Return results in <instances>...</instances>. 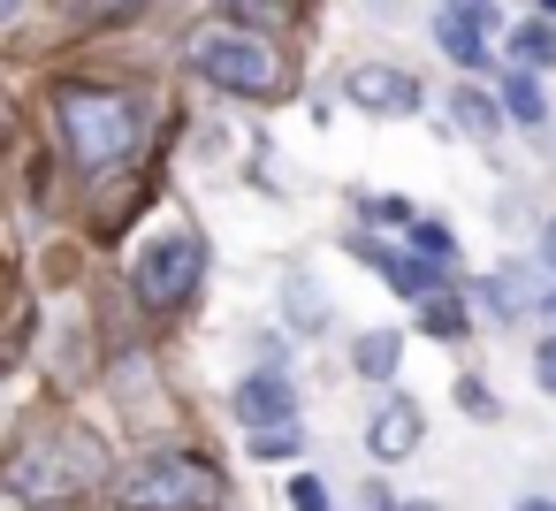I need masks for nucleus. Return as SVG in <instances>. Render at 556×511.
Returning a JSON list of instances; mask_svg holds the SVG:
<instances>
[{
    "label": "nucleus",
    "mask_w": 556,
    "mask_h": 511,
    "mask_svg": "<svg viewBox=\"0 0 556 511\" xmlns=\"http://www.w3.org/2000/svg\"><path fill=\"white\" fill-rule=\"evenodd\" d=\"M54 123H62V146L77 169H115L138 153L146 138V108L130 92H108V85H54Z\"/></svg>",
    "instance_id": "f257e3e1"
},
{
    "label": "nucleus",
    "mask_w": 556,
    "mask_h": 511,
    "mask_svg": "<svg viewBox=\"0 0 556 511\" xmlns=\"http://www.w3.org/2000/svg\"><path fill=\"white\" fill-rule=\"evenodd\" d=\"M541 267H548V275H556V222H548V229H541Z\"/></svg>",
    "instance_id": "393cba45"
},
{
    "label": "nucleus",
    "mask_w": 556,
    "mask_h": 511,
    "mask_svg": "<svg viewBox=\"0 0 556 511\" xmlns=\"http://www.w3.org/2000/svg\"><path fill=\"white\" fill-rule=\"evenodd\" d=\"M518 511H556V503H548V496H526V503H518Z\"/></svg>",
    "instance_id": "a878e982"
},
{
    "label": "nucleus",
    "mask_w": 556,
    "mask_h": 511,
    "mask_svg": "<svg viewBox=\"0 0 556 511\" xmlns=\"http://www.w3.org/2000/svg\"><path fill=\"white\" fill-rule=\"evenodd\" d=\"M184 62H191V77H206V85H222V92H244V100H275V92H282L275 47H267L260 32H237V24L199 32V39L184 47Z\"/></svg>",
    "instance_id": "7ed1b4c3"
},
{
    "label": "nucleus",
    "mask_w": 556,
    "mask_h": 511,
    "mask_svg": "<svg viewBox=\"0 0 556 511\" xmlns=\"http://www.w3.org/2000/svg\"><path fill=\"white\" fill-rule=\"evenodd\" d=\"M252 458L282 465V458H298V435H290V427H275V435H260V443H252Z\"/></svg>",
    "instance_id": "412c9836"
},
{
    "label": "nucleus",
    "mask_w": 556,
    "mask_h": 511,
    "mask_svg": "<svg viewBox=\"0 0 556 511\" xmlns=\"http://www.w3.org/2000/svg\"><path fill=\"white\" fill-rule=\"evenodd\" d=\"M480 298L495 321H526V313H556V275L548 267H488Z\"/></svg>",
    "instance_id": "423d86ee"
},
{
    "label": "nucleus",
    "mask_w": 556,
    "mask_h": 511,
    "mask_svg": "<svg viewBox=\"0 0 556 511\" xmlns=\"http://www.w3.org/2000/svg\"><path fill=\"white\" fill-rule=\"evenodd\" d=\"M123 511H222V473L199 450H146L115 481Z\"/></svg>",
    "instance_id": "f03ea898"
},
{
    "label": "nucleus",
    "mask_w": 556,
    "mask_h": 511,
    "mask_svg": "<svg viewBox=\"0 0 556 511\" xmlns=\"http://www.w3.org/2000/svg\"><path fill=\"white\" fill-rule=\"evenodd\" d=\"M366 450H374L381 465H404V458L419 450V404H412V397H381V412H374V427H366Z\"/></svg>",
    "instance_id": "9d476101"
},
{
    "label": "nucleus",
    "mask_w": 556,
    "mask_h": 511,
    "mask_svg": "<svg viewBox=\"0 0 556 511\" xmlns=\"http://www.w3.org/2000/svg\"><path fill=\"white\" fill-rule=\"evenodd\" d=\"M100 481V450L85 435H62V443H24L9 458V488L47 503V496H70V488H92Z\"/></svg>",
    "instance_id": "39448f33"
},
{
    "label": "nucleus",
    "mask_w": 556,
    "mask_h": 511,
    "mask_svg": "<svg viewBox=\"0 0 556 511\" xmlns=\"http://www.w3.org/2000/svg\"><path fill=\"white\" fill-rule=\"evenodd\" d=\"M533 374H541V389H556V336L533 344Z\"/></svg>",
    "instance_id": "5701e85b"
},
{
    "label": "nucleus",
    "mask_w": 556,
    "mask_h": 511,
    "mask_svg": "<svg viewBox=\"0 0 556 511\" xmlns=\"http://www.w3.org/2000/svg\"><path fill=\"white\" fill-rule=\"evenodd\" d=\"M16 9H24V0H0V16H16Z\"/></svg>",
    "instance_id": "bb28decb"
},
{
    "label": "nucleus",
    "mask_w": 556,
    "mask_h": 511,
    "mask_svg": "<svg viewBox=\"0 0 556 511\" xmlns=\"http://www.w3.org/2000/svg\"><path fill=\"white\" fill-rule=\"evenodd\" d=\"M146 0H70V16H77V32H100V24H123V16H138Z\"/></svg>",
    "instance_id": "f3484780"
},
{
    "label": "nucleus",
    "mask_w": 556,
    "mask_h": 511,
    "mask_svg": "<svg viewBox=\"0 0 556 511\" xmlns=\"http://www.w3.org/2000/svg\"><path fill=\"white\" fill-rule=\"evenodd\" d=\"M343 100H351V108H366V115H419V108H427L419 77L389 70V62H358V70L343 77Z\"/></svg>",
    "instance_id": "0eeeda50"
},
{
    "label": "nucleus",
    "mask_w": 556,
    "mask_h": 511,
    "mask_svg": "<svg viewBox=\"0 0 556 511\" xmlns=\"http://www.w3.org/2000/svg\"><path fill=\"white\" fill-rule=\"evenodd\" d=\"M222 9L237 16V32H260V24H282L290 0H222Z\"/></svg>",
    "instance_id": "6ab92c4d"
},
{
    "label": "nucleus",
    "mask_w": 556,
    "mask_h": 511,
    "mask_svg": "<svg viewBox=\"0 0 556 511\" xmlns=\"http://www.w3.org/2000/svg\"><path fill=\"white\" fill-rule=\"evenodd\" d=\"M351 359H358V374H366V382H389V374H396V359H404V344H396V328H366V336L351 344Z\"/></svg>",
    "instance_id": "ddd939ff"
},
{
    "label": "nucleus",
    "mask_w": 556,
    "mask_h": 511,
    "mask_svg": "<svg viewBox=\"0 0 556 511\" xmlns=\"http://www.w3.org/2000/svg\"><path fill=\"white\" fill-rule=\"evenodd\" d=\"M282 306H290V321H298L305 336L328 321V290H320V283H305V275H290V283H282Z\"/></svg>",
    "instance_id": "2eb2a0df"
},
{
    "label": "nucleus",
    "mask_w": 556,
    "mask_h": 511,
    "mask_svg": "<svg viewBox=\"0 0 556 511\" xmlns=\"http://www.w3.org/2000/svg\"><path fill=\"white\" fill-rule=\"evenodd\" d=\"M457 123H465L472 138H495V130H503V108H495V100H480V92L465 85V92H457Z\"/></svg>",
    "instance_id": "a211bd4d"
},
{
    "label": "nucleus",
    "mask_w": 556,
    "mask_h": 511,
    "mask_svg": "<svg viewBox=\"0 0 556 511\" xmlns=\"http://www.w3.org/2000/svg\"><path fill=\"white\" fill-rule=\"evenodd\" d=\"M419 328H427V336H434V344H465V336H472V321H465V306H457V298H450V290H442V298H427V306H419Z\"/></svg>",
    "instance_id": "4468645a"
},
{
    "label": "nucleus",
    "mask_w": 556,
    "mask_h": 511,
    "mask_svg": "<svg viewBox=\"0 0 556 511\" xmlns=\"http://www.w3.org/2000/svg\"><path fill=\"white\" fill-rule=\"evenodd\" d=\"M237 420H244V427H260V435H275V427H290V420H298V389H290L275 366H260V374H244V382H237Z\"/></svg>",
    "instance_id": "1a4fd4ad"
},
{
    "label": "nucleus",
    "mask_w": 556,
    "mask_h": 511,
    "mask_svg": "<svg viewBox=\"0 0 556 511\" xmlns=\"http://www.w3.org/2000/svg\"><path fill=\"white\" fill-rule=\"evenodd\" d=\"M457 404H465L472 420H495V397H488V382H480V374H465V382H457Z\"/></svg>",
    "instance_id": "aec40b11"
},
{
    "label": "nucleus",
    "mask_w": 556,
    "mask_h": 511,
    "mask_svg": "<svg viewBox=\"0 0 556 511\" xmlns=\"http://www.w3.org/2000/svg\"><path fill=\"white\" fill-rule=\"evenodd\" d=\"M199 267H206V245H199L191 229H168L161 245H146V252H138L130 290H138V306H146V313H176V306H191Z\"/></svg>",
    "instance_id": "20e7f679"
},
{
    "label": "nucleus",
    "mask_w": 556,
    "mask_h": 511,
    "mask_svg": "<svg viewBox=\"0 0 556 511\" xmlns=\"http://www.w3.org/2000/svg\"><path fill=\"white\" fill-rule=\"evenodd\" d=\"M533 9H541V16H556V0H533Z\"/></svg>",
    "instance_id": "cd10ccee"
},
{
    "label": "nucleus",
    "mask_w": 556,
    "mask_h": 511,
    "mask_svg": "<svg viewBox=\"0 0 556 511\" xmlns=\"http://www.w3.org/2000/svg\"><path fill=\"white\" fill-rule=\"evenodd\" d=\"M510 62L518 70H556V32L548 24H518L510 32Z\"/></svg>",
    "instance_id": "dca6fc26"
},
{
    "label": "nucleus",
    "mask_w": 556,
    "mask_h": 511,
    "mask_svg": "<svg viewBox=\"0 0 556 511\" xmlns=\"http://www.w3.org/2000/svg\"><path fill=\"white\" fill-rule=\"evenodd\" d=\"M358 252H366V267L389 283V290H404L412 306H427V298H442V267H427L419 252H396V245H381V237H351Z\"/></svg>",
    "instance_id": "6e6552de"
},
{
    "label": "nucleus",
    "mask_w": 556,
    "mask_h": 511,
    "mask_svg": "<svg viewBox=\"0 0 556 511\" xmlns=\"http://www.w3.org/2000/svg\"><path fill=\"white\" fill-rule=\"evenodd\" d=\"M457 9H465V16H472L480 32H495V24H503V16H495V0H457Z\"/></svg>",
    "instance_id": "b1692460"
},
{
    "label": "nucleus",
    "mask_w": 556,
    "mask_h": 511,
    "mask_svg": "<svg viewBox=\"0 0 556 511\" xmlns=\"http://www.w3.org/2000/svg\"><path fill=\"white\" fill-rule=\"evenodd\" d=\"M503 115L526 123V130H548V100H541L533 70H503Z\"/></svg>",
    "instance_id": "f8f14e48"
},
{
    "label": "nucleus",
    "mask_w": 556,
    "mask_h": 511,
    "mask_svg": "<svg viewBox=\"0 0 556 511\" xmlns=\"http://www.w3.org/2000/svg\"><path fill=\"white\" fill-rule=\"evenodd\" d=\"M290 511H328V488H320L313 473H298V481H290Z\"/></svg>",
    "instance_id": "4be33fe9"
},
{
    "label": "nucleus",
    "mask_w": 556,
    "mask_h": 511,
    "mask_svg": "<svg viewBox=\"0 0 556 511\" xmlns=\"http://www.w3.org/2000/svg\"><path fill=\"white\" fill-rule=\"evenodd\" d=\"M434 39H442V54H450L457 70H480V62H488V32H480V24L457 9V0H450V9L434 16Z\"/></svg>",
    "instance_id": "9b49d317"
}]
</instances>
